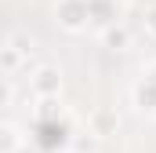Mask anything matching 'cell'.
<instances>
[{
	"mask_svg": "<svg viewBox=\"0 0 156 153\" xmlns=\"http://www.w3.org/2000/svg\"><path fill=\"white\" fill-rule=\"evenodd\" d=\"M62 88H66V76L58 66H51V62H40L37 69L29 73V91L44 99V102H51V99H58L62 95Z\"/></svg>",
	"mask_w": 156,
	"mask_h": 153,
	"instance_id": "1",
	"label": "cell"
},
{
	"mask_svg": "<svg viewBox=\"0 0 156 153\" xmlns=\"http://www.w3.org/2000/svg\"><path fill=\"white\" fill-rule=\"evenodd\" d=\"M55 22L66 33H83L91 22V0H58L55 4Z\"/></svg>",
	"mask_w": 156,
	"mask_h": 153,
	"instance_id": "2",
	"label": "cell"
},
{
	"mask_svg": "<svg viewBox=\"0 0 156 153\" xmlns=\"http://www.w3.org/2000/svg\"><path fill=\"white\" fill-rule=\"evenodd\" d=\"M29 51H33V44H26L18 33H7L4 47H0V73H4V80H15V73L22 69V62L29 58Z\"/></svg>",
	"mask_w": 156,
	"mask_h": 153,
	"instance_id": "3",
	"label": "cell"
},
{
	"mask_svg": "<svg viewBox=\"0 0 156 153\" xmlns=\"http://www.w3.org/2000/svg\"><path fill=\"white\" fill-rule=\"evenodd\" d=\"M87 128H91L94 139H113L120 131V113L113 106H94V110L87 113Z\"/></svg>",
	"mask_w": 156,
	"mask_h": 153,
	"instance_id": "4",
	"label": "cell"
},
{
	"mask_svg": "<svg viewBox=\"0 0 156 153\" xmlns=\"http://www.w3.org/2000/svg\"><path fill=\"white\" fill-rule=\"evenodd\" d=\"M18 146H22L18 124H15V120H4V124H0V153H18Z\"/></svg>",
	"mask_w": 156,
	"mask_h": 153,
	"instance_id": "5",
	"label": "cell"
},
{
	"mask_svg": "<svg viewBox=\"0 0 156 153\" xmlns=\"http://www.w3.org/2000/svg\"><path fill=\"white\" fill-rule=\"evenodd\" d=\"M127 29H123V26H105V33H102V44H105V47H113V51H123V47H127Z\"/></svg>",
	"mask_w": 156,
	"mask_h": 153,
	"instance_id": "6",
	"label": "cell"
},
{
	"mask_svg": "<svg viewBox=\"0 0 156 153\" xmlns=\"http://www.w3.org/2000/svg\"><path fill=\"white\" fill-rule=\"evenodd\" d=\"M145 37L156 40V4H153V7H145Z\"/></svg>",
	"mask_w": 156,
	"mask_h": 153,
	"instance_id": "7",
	"label": "cell"
}]
</instances>
